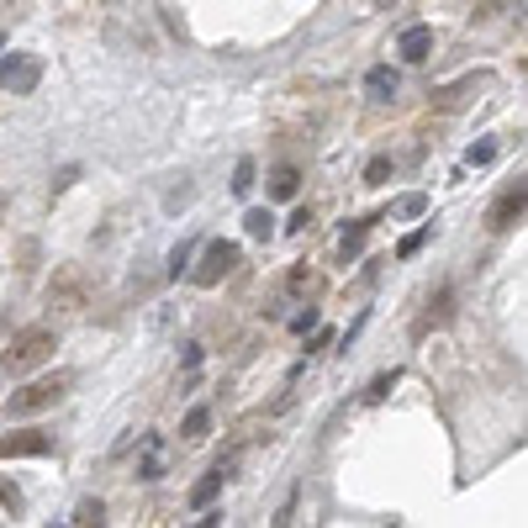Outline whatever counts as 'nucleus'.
I'll list each match as a JSON object with an SVG mask.
<instances>
[{"label": "nucleus", "instance_id": "nucleus-1", "mask_svg": "<svg viewBox=\"0 0 528 528\" xmlns=\"http://www.w3.org/2000/svg\"><path fill=\"white\" fill-rule=\"evenodd\" d=\"M59 349V333L53 328H22L11 349H5V375H32L37 365H48Z\"/></svg>", "mask_w": 528, "mask_h": 528}, {"label": "nucleus", "instance_id": "nucleus-29", "mask_svg": "<svg viewBox=\"0 0 528 528\" xmlns=\"http://www.w3.org/2000/svg\"><path fill=\"white\" fill-rule=\"evenodd\" d=\"M201 354H206L201 343H186V354H180V365H186V370H196V365H201Z\"/></svg>", "mask_w": 528, "mask_h": 528}, {"label": "nucleus", "instance_id": "nucleus-2", "mask_svg": "<svg viewBox=\"0 0 528 528\" xmlns=\"http://www.w3.org/2000/svg\"><path fill=\"white\" fill-rule=\"evenodd\" d=\"M63 397H69V375H43V380H32V386H22V391H11V402H5V412L11 418H32V412H48V407H59Z\"/></svg>", "mask_w": 528, "mask_h": 528}, {"label": "nucleus", "instance_id": "nucleus-14", "mask_svg": "<svg viewBox=\"0 0 528 528\" xmlns=\"http://www.w3.org/2000/svg\"><path fill=\"white\" fill-rule=\"evenodd\" d=\"M180 434H186L190 444L212 434V407H190V412H186V423H180Z\"/></svg>", "mask_w": 528, "mask_h": 528}, {"label": "nucleus", "instance_id": "nucleus-4", "mask_svg": "<svg viewBox=\"0 0 528 528\" xmlns=\"http://www.w3.org/2000/svg\"><path fill=\"white\" fill-rule=\"evenodd\" d=\"M37 80H43V59H37V53H11V59H0V91L32 95Z\"/></svg>", "mask_w": 528, "mask_h": 528}, {"label": "nucleus", "instance_id": "nucleus-6", "mask_svg": "<svg viewBox=\"0 0 528 528\" xmlns=\"http://www.w3.org/2000/svg\"><path fill=\"white\" fill-rule=\"evenodd\" d=\"M48 449H53V434H43V428H22V434L0 438V460H37Z\"/></svg>", "mask_w": 528, "mask_h": 528}, {"label": "nucleus", "instance_id": "nucleus-25", "mask_svg": "<svg viewBox=\"0 0 528 528\" xmlns=\"http://www.w3.org/2000/svg\"><path fill=\"white\" fill-rule=\"evenodd\" d=\"M328 343H333V328H322V322H317V328H312V343H307V354H322Z\"/></svg>", "mask_w": 528, "mask_h": 528}, {"label": "nucleus", "instance_id": "nucleus-8", "mask_svg": "<svg viewBox=\"0 0 528 528\" xmlns=\"http://www.w3.org/2000/svg\"><path fill=\"white\" fill-rule=\"evenodd\" d=\"M449 317H455V285H438L434 296H428V312L418 317V339H423L428 328H444Z\"/></svg>", "mask_w": 528, "mask_h": 528}, {"label": "nucleus", "instance_id": "nucleus-15", "mask_svg": "<svg viewBox=\"0 0 528 528\" xmlns=\"http://www.w3.org/2000/svg\"><path fill=\"white\" fill-rule=\"evenodd\" d=\"M285 285H291V296H317V291H322V280L312 275L307 264H296V270L285 275Z\"/></svg>", "mask_w": 528, "mask_h": 528}, {"label": "nucleus", "instance_id": "nucleus-9", "mask_svg": "<svg viewBox=\"0 0 528 528\" xmlns=\"http://www.w3.org/2000/svg\"><path fill=\"white\" fill-rule=\"evenodd\" d=\"M397 53H402V63H423L428 53H434V27H407L402 37H397Z\"/></svg>", "mask_w": 528, "mask_h": 528}, {"label": "nucleus", "instance_id": "nucleus-5", "mask_svg": "<svg viewBox=\"0 0 528 528\" xmlns=\"http://www.w3.org/2000/svg\"><path fill=\"white\" fill-rule=\"evenodd\" d=\"M523 212H528V186L518 180V186H507V190L497 196V206H492L486 227H492V233H513V227L523 222Z\"/></svg>", "mask_w": 528, "mask_h": 528}, {"label": "nucleus", "instance_id": "nucleus-24", "mask_svg": "<svg viewBox=\"0 0 528 528\" xmlns=\"http://www.w3.org/2000/svg\"><path fill=\"white\" fill-rule=\"evenodd\" d=\"M101 518H106V507H101V502H80L69 523H101Z\"/></svg>", "mask_w": 528, "mask_h": 528}, {"label": "nucleus", "instance_id": "nucleus-32", "mask_svg": "<svg viewBox=\"0 0 528 528\" xmlns=\"http://www.w3.org/2000/svg\"><path fill=\"white\" fill-rule=\"evenodd\" d=\"M0 43H5V37H0Z\"/></svg>", "mask_w": 528, "mask_h": 528}, {"label": "nucleus", "instance_id": "nucleus-28", "mask_svg": "<svg viewBox=\"0 0 528 528\" xmlns=\"http://www.w3.org/2000/svg\"><path fill=\"white\" fill-rule=\"evenodd\" d=\"M0 502H5L11 513H22V492H16V486H5V481H0Z\"/></svg>", "mask_w": 528, "mask_h": 528}, {"label": "nucleus", "instance_id": "nucleus-16", "mask_svg": "<svg viewBox=\"0 0 528 528\" xmlns=\"http://www.w3.org/2000/svg\"><path fill=\"white\" fill-rule=\"evenodd\" d=\"M244 233H249V238H275V217H270L264 206H254L249 217H244Z\"/></svg>", "mask_w": 528, "mask_h": 528}, {"label": "nucleus", "instance_id": "nucleus-26", "mask_svg": "<svg viewBox=\"0 0 528 528\" xmlns=\"http://www.w3.org/2000/svg\"><path fill=\"white\" fill-rule=\"evenodd\" d=\"M307 227H312V206H296L291 222H285V233H307Z\"/></svg>", "mask_w": 528, "mask_h": 528}, {"label": "nucleus", "instance_id": "nucleus-18", "mask_svg": "<svg viewBox=\"0 0 528 528\" xmlns=\"http://www.w3.org/2000/svg\"><path fill=\"white\" fill-rule=\"evenodd\" d=\"M402 380V370H386V375H375L370 380V391H365V407H375V402H386L391 397V386Z\"/></svg>", "mask_w": 528, "mask_h": 528}, {"label": "nucleus", "instance_id": "nucleus-20", "mask_svg": "<svg viewBox=\"0 0 528 528\" xmlns=\"http://www.w3.org/2000/svg\"><path fill=\"white\" fill-rule=\"evenodd\" d=\"M391 175H397V164H391V158H370V164H365V186H370V190H380Z\"/></svg>", "mask_w": 528, "mask_h": 528}, {"label": "nucleus", "instance_id": "nucleus-22", "mask_svg": "<svg viewBox=\"0 0 528 528\" xmlns=\"http://www.w3.org/2000/svg\"><path fill=\"white\" fill-rule=\"evenodd\" d=\"M233 190H238V196H249L254 190V158H238V169H233Z\"/></svg>", "mask_w": 528, "mask_h": 528}, {"label": "nucleus", "instance_id": "nucleus-17", "mask_svg": "<svg viewBox=\"0 0 528 528\" xmlns=\"http://www.w3.org/2000/svg\"><path fill=\"white\" fill-rule=\"evenodd\" d=\"M428 238H434V222H423L418 233H407L402 244H397V259H412V254H423V244H428Z\"/></svg>", "mask_w": 528, "mask_h": 528}, {"label": "nucleus", "instance_id": "nucleus-19", "mask_svg": "<svg viewBox=\"0 0 528 528\" xmlns=\"http://www.w3.org/2000/svg\"><path fill=\"white\" fill-rule=\"evenodd\" d=\"M391 217H428V196H423V190H412V196H402V201L391 206Z\"/></svg>", "mask_w": 528, "mask_h": 528}, {"label": "nucleus", "instance_id": "nucleus-10", "mask_svg": "<svg viewBox=\"0 0 528 528\" xmlns=\"http://www.w3.org/2000/svg\"><path fill=\"white\" fill-rule=\"evenodd\" d=\"M397 91H402V74L391 63H375L370 74H365V95L370 101H397Z\"/></svg>", "mask_w": 528, "mask_h": 528}, {"label": "nucleus", "instance_id": "nucleus-13", "mask_svg": "<svg viewBox=\"0 0 528 528\" xmlns=\"http://www.w3.org/2000/svg\"><path fill=\"white\" fill-rule=\"evenodd\" d=\"M296 190H302V175H296V164H280L275 175H270V196H275V201H291Z\"/></svg>", "mask_w": 528, "mask_h": 528}, {"label": "nucleus", "instance_id": "nucleus-11", "mask_svg": "<svg viewBox=\"0 0 528 528\" xmlns=\"http://www.w3.org/2000/svg\"><path fill=\"white\" fill-rule=\"evenodd\" d=\"M222 481H227V466H212L196 486H190V507H196V513H201V507H212V502L222 497Z\"/></svg>", "mask_w": 528, "mask_h": 528}, {"label": "nucleus", "instance_id": "nucleus-21", "mask_svg": "<svg viewBox=\"0 0 528 528\" xmlns=\"http://www.w3.org/2000/svg\"><path fill=\"white\" fill-rule=\"evenodd\" d=\"M190 259H196V244H190V238H186V244H175V254H169V275L180 280L190 270Z\"/></svg>", "mask_w": 528, "mask_h": 528}, {"label": "nucleus", "instance_id": "nucleus-31", "mask_svg": "<svg viewBox=\"0 0 528 528\" xmlns=\"http://www.w3.org/2000/svg\"><path fill=\"white\" fill-rule=\"evenodd\" d=\"M380 5H391V0H380Z\"/></svg>", "mask_w": 528, "mask_h": 528}, {"label": "nucleus", "instance_id": "nucleus-12", "mask_svg": "<svg viewBox=\"0 0 528 528\" xmlns=\"http://www.w3.org/2000/svg\"><path fill=\"white\" fill-rule=\"evenodd\" d=\"M380 217H360L354 227H343V244H339V264H349V259H360V249H365V233H370Z\"/></svg>", "mask_w": 528, "mask_h": 528}, {"label": "nucleus", "instance_id": "nucleus-7", "mask_svg": "<svg viewBox=\"0 0 528 528\" xmlns=\"http://www.w3.org/2000/svg\"><path fill=\"white\" fill-rule=\"evenodd\" d=\"M481 85H486V74H466V80H455V85H444V91H428V106H434V111H460Z\"/></svg>", "mask_w": 528, "mask_h": 528}, {"label": "nucleus", "instance_id": "nucleus-3", "mask_svg": "<svg viewBox=\"0 0 528 528\" xmlns=\"http://www.w3.org/2000/svg\"><path fill=\"white\" fill-rule=\"evenodd\" d=\"M238 254H244V249H238L233 238H217V244H206V249H201V264L190 270V280H196L201 291H212L222 275H233V270H238Z\"/></svg>", "mask_w": 528, "mask_h": 528}, {"label": "nucleus", "instance_id": "nucleus-27", "mask_svg": "<svg viewBox=\"0 0 528 528\" xmlns=\"http://www.w3.org/2000/svg\"><path fill=\"white\" fill-rule=\"evenodd\" d=\"M492 158H497V149H492V143H475V149L466 154V164H492Z\"/></svg>", "mask_w": 528, "mask_h": 528}, {"label": "nucleus", "instance_id": "nucleus-30", "mask_svg": "<svg viewBox=\"0 0 528 528\" xmlns=\"http://www.w3.org/2000/svg\"><path fill=\"white\" fill-rule=\"evenodd\" d=\"M74 180H80V169L69 164V169H59V180H53V190H69V186H74Z\"/></svg>", "mask_w": 528, "mask_h": 528}, {"label": "nucleus", "instance_id": "nucleus-23", "mask_svg": "<svg viewBox=\"0 0 528 528\" xmlns=\"http://www.w3.org/2000/svg\"><path fill=\"white\" fill-rule=\"evenodd\" d=\"M317 322H322V312H317V307H307V312H296V317H291V333H302V339H307V333L317 328Z\"/></svg>", "mask_w": 528, "mask_h": 528}]
</instances>
